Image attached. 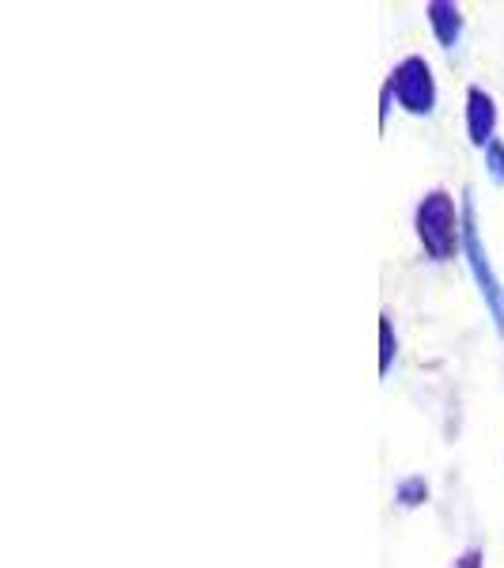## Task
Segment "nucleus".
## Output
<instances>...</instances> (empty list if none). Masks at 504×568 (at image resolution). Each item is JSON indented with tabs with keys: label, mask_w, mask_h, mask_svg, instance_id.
I'll return each instance as SVG.
<instances>
[{
	"label": "nucleus",
	"mask_w": 504,
	"mask_h": 568,
	"mask_svg": "<svg viewBox=\"0 0 504 568\" xmlns=\"http://www.w3.org/2000/svg\"><path fill=\"white\" fill-rule=\"evenodd\" d=\"M467 114H470V141L474 144H493V125H497V110H493V99H489L482 88H470L467 95Z\"/></svg>",
	"instance_id": "4"
},
{
	"label": "nucleus",
	"mask_w": 504,
	"mask_h": 568,
	"mask_svg": "<svg viewBox=\"0 0 504 568\" xmlns=\"http://www.w3.org/2000/svg\"><path fill=\"white\" fill-rule=\"evenodd\" d=\"M455 568H482V553L470 550L467 557H463V561H459V565H455Z\"/></svg>",
	"instance_id": "8"
},
{
	"label": "nucleus",
	"mask_w": 504,
	"mask_h": 568,
	"mask_svg": "<svg viewBox=\"0 0 504 568\" xmlns=\"http://www.w3.org/2000/svg\"><path fill=\"white\" fill-rule=\"evenodd\" d=\"M429 19H432V31H436V38L444 42V46H451L455 38H459V8L455 4H432L429 8Z\"/></svg>",
	"instance_id": "5"
},
{
	"label": "nucleus",
	"mask_w": 504,
	"mask_h": 568,
	"mask_svg": "<svg viewBox=\"0 0 504 568\" xmlns=\"http://www.w3.org/2000/svg\"><path fill=\"white\" fill-rule=\"evenodd\" d=\"M463 243H467L474 277H478V284H482V292H486L489 307H493V315H497V326H501V334H504V292H501V284L493 281V273H489V262H486V254H482V243H478V231H474L470 201H467V224H463Z\"/></svg>",
	"instance_id": "3"
},
{
	"label": "nucleus",
	"mask_w": 504,
	"mask_h": 568,
	"mask_svg": "<svg viewBox=\"0 0 504 568\" xmlns=\"http://www.w3.org/2000/svg\"><path fill=\"white\" fill-rule=\"evenodd\" d=\"M398 95V103L414 114H429L436 103V88H432V72L421 57H406L391 76V88Z\"/></svg>",
	"instance_id": "2"
},
{
	"label": "nucleus",
	"mask_w": 504,
	"mask_h": 568,
	"mask_svg": "<svg viewBox=\"0 0 504 568\" xmlns=\"http://www.w3.org/2000/svg\"><path fill=\"white\" fill-rule=\"evenodd\" d=\"M417 231H421V243L432 258H451L459 247V220H455V205L448 194H429L417 209Z\"/></svg>",
	"instance_id": "1"
},
{
	"label": "nucleus",
	"mask_w": 504,
	"mask_h": 568,
	"mask_svg": "<svg viewBox=\"0 0 504 568\" xmlns=\"http://www.w3.org/2000/svg\"><path fill=\"white\" fill-rule=\"evenodd\" d=\"M379 330H383V360H379V368L387 372V368H391V322L383 319V326H379Z\"/></svg>",
	"instance_id": "7"
},
{
	"label": "nucleus",
	"mask_w": 504,
	"mask_h": 568,
	"mask_svg": "<svg viewBox=\"0 0 504 568\" xmlns=\"http://www.w3.org/2000/svg\"><path fill=\"white\" fill-rule=\"evenodd\" d=\"M486 152H489V160H493V178L504 182V144L501 141L486 144Z\"/></svg>",
	"instance_id": "6"
}]
</instances>
